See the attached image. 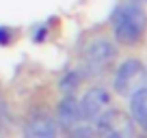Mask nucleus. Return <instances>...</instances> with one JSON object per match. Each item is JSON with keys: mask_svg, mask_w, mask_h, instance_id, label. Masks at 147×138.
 I'll use <instances>...</instances> for the list:
<instances>
[{"mask_svg": "<svg viewBox=\"0 0 147 138\" xmlns=\"http://www.w3.org/2000/svg\"><path fill=\"white\" fill-rule=\"evenodd\" d=\"M113 32L115 39L123 46H136L143 41L147 30V13L136 0H125L113 11Z\"/></svg>", "mask_w": 147, "mask_h": 138, "instance_id": "f257e3e1", "label": "nucleus"}, {"mask_svg": "<svg viewBox=\"0 0 147 138\" xmlns=\"http://www.w3.org/2000/svg\"><path fill=\"white\" fill-rule=\"evenodd\" d=\"M113 86L115 93L123 97H130L138 91V88L147 86V69L138 58H128L119 65V69L115 71L113 78Z\"/></svg>", "mask_w": 147, "mask_h": 138, "instance_id": "f03ea898", "label": "nucleus"}, {"mask_svg": "<svg viewBox=\"0 0 147 138\" xmlns=\"http://www.w3.org/2000/svg\"><path fill=\"white\" fill-rule=\"evenodd\" d=\"M95 134L97 138H136L132 117L117 108H110V110L106 108L97 117Z\"/></svg>", "mask_w": 147, "mask_h": 138, "instance_id": "7ed1b4c3", "label": "nucleus"}, {"mask_svg": "<svg viewBox=\"0 0 147 138\" xmlns=\"http://www.w3.org/2000/svg\"><path fill=\"white\" fill-rule=\"evenodd\" d=\"M117 56V46L108 39H93L82 54V69L89 76H97L108 67Z\"/></svg>", "mask_w": 147, "mask_h": 138, "instance_id": "20e7f679", "label": "nucleus"}, {"mask_svg": "<svg viewBox=\"0 0 147 138\" xmlns=\"http://www.w3.org/2000/svg\"><path fill=\"white\" fill-rule=\"evenodd\" d=\"M110 104V93L102 86H93L78 99V108H80V121H97V117L108 108Z\"/></svg>", "mask_w": 147, "mask_h": 138, "instance_id": "39448f33", "label": "nucleus"}, {"mask_svg": "<svg viewBox=\"0 0 147 138\" xmlns=\"http://www.w3.org/2000/svg\"><path fill=\"white\" fill-rule=\"evenodd\" d=\"M24 138H56L54 117L46 110H35L24 123Z\"/></svg>", "mask_w": 147, "mask_h": 138, "instance_id": "423d86ee", "label": "nucleus"}, {"mask_svg": "<svg viewBox=\"0 0 147 138\" xmlns=\"http://www.w3.org/2000/svg\"><path fill=\"white\" fill-rule=\"evenodd\" d=\"M56 121L67 132H71L80 123V108H78V99L74 97V93H65V97L59 101V106H56Z\"/></svg>", "mask_w": 147, "mask_h": 138, "instance_id": "0eeeda50", "label": "nucleus"}, {"mask_svg": "<svg viewBox=\"0 0 147 138\" xmlns=\"http://www.w3.org/2000/svg\"><path fill=\"white\" fill-rule=\"evenodd\" d=\"M130 101V112H132V121L136 125H141V129L147 134V86L138 88Z\"/></svg>", "mask_w": 147, "mask_h": 138, "instance_id": "6e6552de", "label": "nucleus"}, {"mask_svg": "<svg viewBox=\"0 0 147 138\" xmlns=\"http://www.w3.org/2000/svg\"><path fill=\"white\" fill-rule=\"evenodd\" d=\"M78 82H80V71H69L61 80V88H63V93H74V88L78 86Z\"/></svg>", "mask_w": 147, "mask_h": 138, "instance_id": "1a4fd4ad", "label": "nucleus"}, {"mask_svg": "<svg viewBox=\"0 0 147 138\" xmlns=\"http://www.w3.org/2000/svg\"><path fill=\"white\" fill-rule=\"evenodd\" d=\"M69 138H97V134H95V127H91V125H76V127L71 129V136Z\"/></svg>", "mask_w": 147, "mask_h": 138, "instance_id": "9d476101", "label": "nucleus"}, {"mask_svg": "<svg viewBox=\"0 0 147 138\" xmlns=\"http://www.w3.org/2000/svg\"><path fill=\"white\" fill-rule=\"evenodd\" d=\"M11 43V30L7 26L0 28V46H9Z\"/></svg>", "mask_w": 147, "mask_h": 138, "instance_id": "9b49d317", "label": "nucleus"}, {"mask_svg": "<svg viewBox=\"0 0 147 138\" xmlns=\"http://www.w3.org/2000/svg\"><path fill=\"white\" fill-rule=\"evenodd\" d=\"M5 136V101L0 104V138Z\"/></svg>", "mask_w": 147, "mask_h": 138, "instance_id": "f8f14e48", "label": "nucleus"}, {"mask_svg": "<svg viewBox=\"0 0 147 138\" xmlns=\"http://www.w3.org/2000/svg\"><path fill=\"white\" fill-rule=\"evenodd\" d=\"M136 2H147V0H136Z\"/></svg>", "mask_w": 147, "mask_h": 138, "instance_id": "ddd939ff", "label": "nucleus"}, {"mask_svg": "<svg viewBox=\"0 0 147 138\" xmlns=\"http://www.w3.org/2000/svg\"><path fill=\"white\" fill-rule=\"evenodd\" d=\"M141 138H147V136H141Z\"/></svg>", "mask_w": 147, "mask_h": 138, "instance_id": "4468645a", "label": "nucleus"}]
</instances>
